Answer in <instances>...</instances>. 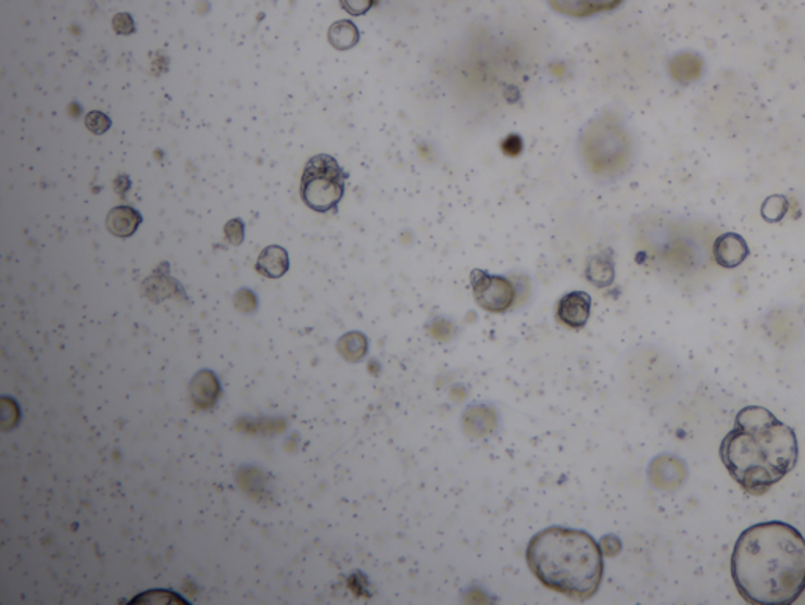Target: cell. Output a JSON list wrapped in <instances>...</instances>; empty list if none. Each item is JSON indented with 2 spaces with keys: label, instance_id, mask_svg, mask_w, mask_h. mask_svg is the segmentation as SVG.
Segmentation results:
<instances>
[{
  "label": "cell",
  "instance_id": "1",
  "mask_svg": "<svg viewBox=\"0 0 805 605\" xmlns=\"http://www.w3.org/2000/svg\"><path fill=\"white\" fill-rule=\"evenodd\" d=\"M731 577L747 603H796L805 590V538L779 520L749 527L734 544Z\"/></svg>",
  "mask_w": 805,
  "mask_h": 605
},
{
  "label": "cell",
  "instance_id": "2",
  "mask_svg": "<svg viewBox=\"0 0 805 605\" xmlns=\"http://www.w3.org/2000/svg\"><path fill=\"white\" fill-rule=\"evenodd\" d=\"M719 455L747 494L763 495L796 467L800 450L793 428L766 407L747 406L738 413Z\"/></svg>",
  "mask_w": 805,
  "mask_h": 605
},
{
  "label": "cell",
  "instance_id": "3",
  "mask_svg": "<svg viewBox=\"0 0 805 605\" xmlns=\"http://www.w3.org/2000/svg\"><path fill=\"white\" fill-rule=\"evenodd\" d=\"M527 563L548 589L587 600L596 593L603 577V554L592 537L578 530H543L527 547Z\"/></svg>",
  "mask_w": 805,
  "mask_h": 605
},
{
  "label": "cell",
  "instance_id": "4",
  "mask_svg": "<svg viewBox=\"0 0 805 605\" xmlns=\"http://www.w3.org/2000/svg\"><path fill=\"white\" fill-rule=\"evenodd\" d=\"M348 174L336 157L316 154L305 164L301 178V199L316 213H336L344 196Z\"/></svg>",
  "mask_w": 805,
  "mask_h": 605
},
{
  "label": "cell",
  "instance_id": "5",
  "mask_svg": "<svg viewBox=\"0 0 805 605\" xmlns=\"http://www.w3.org/2000/svg\"><path fill=\"white\" fill-rule=\"evenodd\" d=\"M474 299L483 311L504 313L515 302L516 290L512 281L502 276H492L487 270L474 269L470 274Z\"/></svg>",
  "mask_w": 805,
  "mask_h": 605
},
{
  "label": "cell",
  "instance_id": "6",
  "mask_svg": "<svg viewBox=\"0 0 805 605\" xmlns=\"http://www.w3.org/2000/svg\"><path fill=\"white\" fill-rule=\"evenodd\" d=\"M624 2L625 0H548L555 13L573 20H586L601 13L614 12Z\"/></svg>",
  "mask_w": 805,
  "mask_h": 605
},
{
  "label": "cell",
  "instance_id": "7",
  "mask_svg": "<svg viewBox=\"0 0 805 605\" xmlns=\"http://www.w3.org/2000/svg\"><path fill=\"white\" fill-rule=\"evenodd\" d=\"M592 298L583 291H571L558 301L557 318L569 329H582L590 318Z\"/></svg>",
  "mask_w": 805,
  "mask_h": 605
},
{
  "label": "cell",
  "instance_id": "8",
  "mask_svg": "<svg viewBox=\"0 0 805 605\" xmlns=\"http://www.w3.org/2000/svg\"><path fill=\"white\" fill-rule=\"evenodd\" d=\"M142 224V214L133 206H115L109 211L105 227L114 237L129 238L136 234L139 225Z\"/></svg>",
  "mask_w": 805,
  "mask_h": 605
},
{
  "label": "cell",
  "instance_id": "9",
  "mask_svg": "<svg viewBox=\"0 0 805 605\" xmlns=\"http://www.w3.org/2000/svg\"><path fill=\"white\" fill-rule=\"evenodd\" d=\"M255 267L260 276L266 277V279H280L290 269L288 252L280 245H269L260 253Z\"/></svg>",
  "mask_w": 805,
  "mask_h": 605
},
{
  "label": "cell",
  "instance_id": "10",
  "mask_svg": "<svg viewBox=\"0 0 805 605\" xmlns=\"http://www.w3.org/2000/svg\"><path fill=\"white\" fill-rule=\"evenodd\" d=\"M189 393L191 399L194 401L197 406L202 409H210L216 404L217 395H219V382H217L216 375L213 371H200L192 379L191 386H189Z\"/></svg>",
  "mask_w": 805,
  "mask_h": 605
},
{
  "label": "cell",
  "instance_id": "11",
  "mask_svg": "<svg viewBox=\"0 0 805 605\" xmlns=\"http://www.w3.org/2000/svg\"><path fill=\"white\" fill-rule=\"evenodd\" d=\"M715 255L720 266L737 267L746 259L747 248L737 235H726L716 242Z\"/></svg>",
  "mask_w": 805,
  "mask_h": 605
},
{
  "label": "cell",
  "instance_id": "12",
  "mask_svg": "<svg viewBox=\"0 0 805 605\" xmlns=\"http://www.w3.org/2000/svg\"><path fill=\"white\" fill-rule=\"evenodd\" d=\"M586 277L595 287L604 288L614 280V262L609 251L598 253L587 263Z\"/></svg>",
  "mask_w": 805,
  "mask_h": 605
},
{
  "label": "cell",
  "instance_id": "13",
  "mask_svg": "<svg viewBox=\"0 0 805 605\" xmlns=\"http://www.w3.org/2000/svg\"><path fill=\"white\" fill-rule=\"evenodd\" d=\"M328 40L332 48L339 49V51H348V49L354 48L359 43L361 34H359L357 26L353 21H337L329 27Z\"/></svg>",
  "mask_w": 805,
  "mask_h": 605
},
{
  "label": "cell",
  "instance_id": "14",
  "mask_svg": "<svg viewBox=\"0 0 805 605\" xmlns=\"http://www.w3.org/2000/svg\"><path fill=\"white\" fill-rule=\"evenodd\" d=\"M86 126L89 128V131L101 136V134L108 133L111 129L112 122L103 112L93 111L87 114Z\"/></svg>",
  "mask_w": 805,
  "mask_h": 605
},
{
  "label": "cell",
  "instance_id": "15",
  "mask_svg": "<svg viewBox=\"0 0 805 605\" xmlns=\"http://www.w3.org/2000/svg\"><path fill=\"white\" fill-rule=\"evenodd\" d=\"M340 3L344 12L350 13L351 16H364L370 12L375 0H340Z\"/></svg>",
  "mask_w": 805,
  "mask_h": 605
},
{
  "label": "cell",
  "instance_id": "16",
  "mask_svg": "<svg viewBox=\"0 0 805 605\" xmlns=\"http://www.w3.org/2000/svg\"><path fill=\"white\" fill-rule=\"evenodd\" d=\"M225 238L231 245H241L244 241V224L239 219H231L225 225Z\"/></svg>",
  "mask_w": 805,
  "mask_h": 605
},
{
  "label": "cell",
  "instance_id": "17",
  "mask_svg": "<svg viewBox=\"0 0 805 605\" xmlns=\"http://www.w3.org/2000/svg\"><path fill=\"white\" fill-rule=\"evenodd\" d=\"M112 27H114L115 34L117 35H131L136 31L135 20L128 13H118L112 21Z\"/></svg>",
  "mask_w": 805,
  "mask_h": 605
},
{
  "label": "cell",
  "instance_id": "18",
  "mask_svg": "<svg viewBox=\"0 0 805 605\" xmlns=\"http://www.w3.org/2000/svg\"><path fill=\"white\" fill-rule=\"evenodd\" d=\"M129 186H131V181H129V178L125 177V175H122V177H118L114 181L115 191H117L120 196H123V193L128 191Z\"/></svg>",
  "mask_w": 805,
  "mask_h": 605
}]
</instances>
